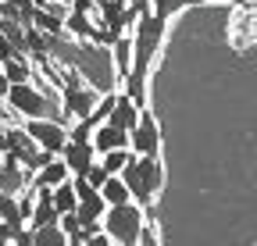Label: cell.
<instances>
[{"instance_id": "1", "label": "cell", "mask_w": 257, "mask_h": 246, "mask_svg": "<svg viewBox=\"0 0 257 246\" xmlns=\"http://www.w3.org/2000/svg\"><path fill=\"white\" fill-rule=\"evenodd\" d=\"M121 178L128 182V189H133V200H140L143 207H150V203L157 200V193H161V178H165V168H161L157 157H140V153H136V157L125 164Z\"/></svg>"}, {"instance_id": "2", "label": "cell", "mask_w": 257, "mask_h": 246, "mask_svg": "<svg viewBox=\"0 0 257 246\" xmlns=\"http://www.w3.org/2000/svg\"><path fill=\"white\" fill-rule=\"evenodd\" d=\"M143 203L140 200H125V203H111L107 214H104V228L114 235L118 246H136L140 235H143Z\"/></svg>"}, {"instance_id": "3", "label": "cell", "mask_w": 257, "mask_h": 246, "mask_svg": "<svg viewBox=\"0 0 257 246\" xmlns=\"http://www.w3.org/2000/svg\"><path fill=\"white\" fill-rule=\"evenodd\" d=\"M4 100L15 107V114L22 118H54L50 111V97L43 89H36L32 82H8L4 86Z\"/></svg>"}, {"instance_id": "4", "label": "cell", "mask_w": 257, "mask_h": 246, "mask_svg": "<svg viewBox=\"0 0 257 246\" xmlns=\"http://www.w3.org/2000/svg\"><path fill=\"white\" fill-rule=\"evenodd\" d=\"M25 129L40 139V146H47V150H54V153H61L64 146L72 143L68 129H64L57 118H25Z\"/></svg>"}, {"instance_id": "5", "label": "cell", "mask_w": 257, "mask_h": 246, "mask_svg": "<svg viewBox=\"0 0 257 246\" xmlns=\"http://www.w3.org/2000/svg\"><path fill=\"white\" fill-rule=\"evenodd\" d=\"M133 150L140 153V157H157L161 153V132H157V118L143 107V118L140 125L133 129Z\"/></svg>"}, {"instance_id": "6", "label": "cell", "mask_w": 257, "mask_h": 246, "mask_svg": "<svg viewBox=\"0 0 257 246\" xmlns=\"http://www.w3.org/2000/svg\"><path fill=\"white\" fill-rule=\"evenodd\" d=\"M75 171H72V164L64 161V157H54L50 164H43L40 171H32V186H43V189H57L61 182H68Z\"/></svg>"}, {"instance_id": "7", "label": "cell", "mask_w": 257, "mask_h": 246, "mask_svg": "<svg viewBox=\"0 0 257 246\" xmlns=\"http://www.w3.org/2000/svg\"><path fill=\"white\" fill-rule=\"evenodd\" d=\"M96 153H100V150H96L93 143H75V139H72L68 146L61 150V157L72 164V171H75V175H86V171L96 164Z\"/></svg>"}, {"instance_id": "8", "label": "cell", "mask_w": 257, "mask_h": 246, "mask_svg": "<svg viewBox=\"0 0 257 246\" xmlns=\"http://www.w3.org/2000/svg\"><path fill=\"white\" fill-rule=\"evenodd\" d=\"M93 146L100 150V153H111V150H121V146H133V132H125V129L111 125V121H104V125L93 132Z\"/></svg>"}, {"instance_id": "9", "label": "cell", "mask_w": 257, "mask_h": 246, "mask_svg": "<svg viewBox=\"0 0 257 246\" xmlns=\"http://www.w3.org/2000/svg\"><path fill=\"white\" fill-rule=\"evenodd\" d=\"M111 54H114L118 82L125 86V79L133 75V61H136V36H118V40H114V47H111Z\"/></svg>"}, {"instance_id": "10", "label": "cell", "mask_w": 257, "mask_h": 246, "mask_svg": "<svg viewBox=\"0 0 257 246\" xmlns=\"http://www.w3.org/2000/svg\"><path fill=\"white\" fill-rule=\"evenodd\" d=\"M253 40H257V11L246 8V11H239L236 22H232V43H236V50H246Z\"/></svg>"}, {"instance_id": "11", "label": "cell", "mask_w": 257, "mask_h": 246, "mask_svg": "<svg viewBox=\"0 0 257 246\" xmlns=\"http://www.w3.org/2000/svg\"><path fill=\"white\" fill-rule=\"evenodd\" d=\"M32 79H36V72H32V65H29L25 54L4 61V82H32Z\"/></svg>"}, {"instance_id": "12", "label": "cell", "mask_w": 257, "mask_h": 246, "mask_svg": "<svg viewBox=\"0 0 257 246\" xmlns=\"http://www.w3.org/2000/svg\"><path fill=\"white\" fill-rule=\"evenodd\" d=\"M54 203H57L61 214H75V210H79V189H75V182H72V178H68V182H61V186L54 189Z\"/></svg>"}, {"instance_id": "13", "label": "cell", "mask_w": 257, "mask_h": 246, "mask_svg": "<svg viewBox=\"0 0 257 246\" xmlns=\"http://www.w3.org/2000/svg\"><path fill=\"white\" fill-rule=\"evenodd\" d=\"M136 157V150L133 146H121V150H111V153H100V161H104V168L111 171V175H121L125 171V164Z\"/></svg>"}, {"instance_id": "14", "label": "cell", "mask_w": 257, "mask_h": 246, "mask_svg": "<svg viewBox=\"0 0 257 246\" xmlns=\"http://www.w3.org/2000/svg\"><path fill=\"white\" fill-rule=\"evenodd\" d=\"M104 196H107V203H125V200H133V189H128V182L121 175H111L104 182Z\"/></svg>"}, {"instance_id": "15", "label": "cell", "mask_w": 257, "mask_h": 246, "mask_svg": "<svg viewBox=\"0 0 257 246\" xmlns=\"http://www.w3.org/2000/svg\"><path fill=\"white\" fill-rule=\"evenodd\" d=\"M86 178H89V182H93V186H96V189H104V182H107V178H111V171H107V168H104V161H96V164H93V168H89V171H86Z\"/></svg>"}, {"instance_id": "16", "label": "cell", "mask_w": 257, "mask_h": 246, "mask_svg": "<svg viewBox=\"0 0 257 246\" xmlns=\"http://www.w3.org/2000/svg\"><path fill=\"white\" fill-rule=\"evenodd\" d=\"M140 242H147V246H154V242H157V232H154V225H143V235H140Z\"/></svg>"}, {"instance_id": "17", "label": "cell", "mask_w": 257, "mask_h": 246, "mask_svg": "<svg viewBox=\"0 0 257 246\" xmlns=\"http://www.w3.org/2000/svg\"><path fill=\"white\" fill-rule=\"evenodd\" d=\"M128 4H133L140 15H143V11H154V0H128Z\"/></svg>"}, {"instance_id": "18", "label": "cell", "mask_w": 257, "mask_h": 246, "mask_svg": "<svg viewBox=\"0 0 257 246\" xmlns=\"http://www.w3.org/2000/svg\"><path fill=\"white\" fill-rule=\"evenodd\" d=\"M8 4H15V8H22V11H29V8H36V0H8Z\"/></svg>"}, {"instance_id": "19", "label": "cell", "mask_w": 257, "mask_h": 246, "mask_svg": "<svg viewBox=\"0 0 257 246\" xmlns=\"http://www.w3.org/2000/svg\"><path fill=\"white\" fill-rule=\"evenodd\" d=\"M236 4H243V8H250V0H236Z\"/></svg>"}, {"instance_id": "20", "label": "cell", "mask_w": 257, "mask_h": 246, "mask_svg": "<svg viewBox=\"0 0 257 246\" xmlns=\"http://www.w3.org/2000/svg\"><path fill=\"white\" fill-rule=\"evenodd\" d=\"M61 4H72V0H61Z\"/></svg>"}]
</instances>
